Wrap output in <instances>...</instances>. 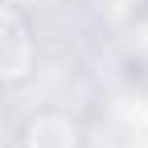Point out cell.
<instances>
[{
	"label": "cell",
	"mask_w": 148,
	"mask_h": 148,
	"mask_svg": "<svg viewBox=\"0 0 148 148\" xmlns=\"http://www.w3.org/2000/svg\"><path fill=\"white\" fill-rule=\"evenodd\" d=\"M37 29L25 8L0 0V86H21L37 70Z\"/></svg>",
	"instance_id": "cell-1"
},
{
	"label": "cell",
	"mask_w": 148,
	"mask_h": 148,
	"mask_svg": "<svg viewBox=\"0 0 148 148\" xmlns=\"http://www.w3.org/2000/svg\"><path fill=\"white\" fill-rule=\"evenodd\" d=\"M21 148H86L82 119L66 107H37L16 132Z\"/></svg>",
	"instance_id": "cell-2"
}]
</instances>
